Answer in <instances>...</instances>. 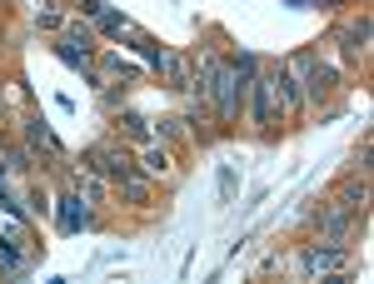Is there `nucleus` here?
I'll return each mask as SVG.
<instances>
[{
	"label": "nucleus",
	"instance_id": "obj_1",
	"mask_svg": "<svg viewBox=\"0 0 374 284\" xmlns=\"http://www.w3.org/2000/svg\"><path fill=\"white\" fill-rule=\"evenodd\" d=\"M60 225H65V230H80V225H85V210H80V200H75V194L65 200V214H60Z\"/></svg>",
	"mask_w": 374,
	"mask_h": 284
}]
</instances>
